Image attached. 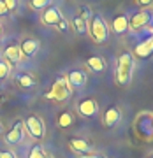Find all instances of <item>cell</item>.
Wrapping results in <instances>:
<instances>
[{
  "instance_id": "19",
  "label": "cell",
  "mask_w": 153,
  "mask_h": 158,
  "mask_svg": "<svg viewBox=\"0 0 153 158\" xmlns=\"http://www.w3.org/2000/svg\"><path fill=\"white\" fill-rule=\"evenodd\" d=\"M72 25H74V28H76V32L81 34V35L86 34V30H88V27H86V19H83L81 16H74Z\"/></svg>"
},
{
  "instance_id": "22",
  "label": "cell",
  "mask_w": 153,
  "mask_h": 158,
  "mask_svg": "<svg viewBox=\"0 0 153 158\" xmlns=\"http://www.w3.org/2000/svg\"><path fill=\"white\" fill-rule=\"evenodd\" d=\"M9 72H11L9 63H7V62H0V81H4V79L9 76Z\"/></svg>"
},
{
  "instance_id": "1",
  "label": "cell",
  "mask_w": 153,
  "mask_h": 158,
  "mask_svg": "<svg viewBox=\"0 0 153 158\" xmlns=\"http://www.w3.org/2000/svg\"><path fill=\"white\" fill-rule=\"evenodd\" d=\"M134 72V56L130 53H121L118 56V67H116V81L120 85L127 86L132 81Z\"/></svg>"
},
{
  "instance_id": "5",
  "label": "cell",
  "mask_w": 153,
  "mask_h": 158,
  "mask_svg": "<svg viewBox=\"0 0 153 158\" xmlns=\"http://www.w3.org/2000/svg\"><path fill=\"white\" fill-rule=\"evenodd\" d=\"M150 21H151V11H150V9H142V11L136 12V14L132 16V19L129 21V28H130L132 32H139V30H142L144 27H148Z\"/></svg>"
},
{
  "instance_id": "16",
  "label": "cell",
  "mask_w": 153,
  "mask_h": 158,
  "mask_svg": "<svg viewBox=\"0 0 153 158\" xmlns=\"http://www.w3.org/2000/svg\"><path fill=\"white\" fill-rule=\"evenodd\" d=\"M86 65H88L93 72H102V70L106 69V62H104V58H100V56H90L86 60Z\"/></svg>"
},
{
  "instance_id": "30",
  "label": "cell",
  "mask_w": 153,
  "mask_h": 158,
  "mask_svg": "<svg viewBox=\"0 0 153 158\" xmlns=\"http://www.w3.org/2000/svg\"><path fill=\"white\" fill-rule=\"evenodd\" d=\"M0 35H2V27H0Z\"/></svg>"
},
{
  "instance_id": "2",
  "label": "cell",
  "mask_w": 153,
  "mask_h": 158,
  "mask_svg": "<svg viewBox=\"0 0 153 158\" xmlns=\"http://www.w3.org/2000/svg\"><path fill=\"white\" fill-rule=\"evenodd\" d=\"M72 95V88L69 85V81L65 76L62 77H58L53 86H51V90L46 93V98H49V100H55V102H67Z\"/></svg>"
},
{
  "instance_id": "11",
  "label": "cell",
  "mask_w": 153,
  "mask_h": 158,
  "mask_svg": "<svg viewBox=\"0 0 153 158\" xmlns=\"http://www.w3.org/2000/svg\"><path fill=\"white\" fill-rule=\"evenodd\" d=\"M69 81V85L74 86V88H83V86L86 85V74L83 72V70H70L69 72V76H65Z\"/></svg>"
},
{
  "instance_id": "6",
  "label": "cell",
  "mask_w": 153,
  "mask_h": 158,
  "mask_svg": "<svg viewBox=\"0 0 153 158\" xmlns=\"http://www.w3.org/2000/svg\"><path fill=\"white\" fill-rule=\"evenodd\" d=\"M23 137H25V125H23V121H16L14 127L6 134V142L9 146H16L23 141Z\"/></svg>"
},
{
  "instance_id": "4",
  "label": "cell",
  "mask_w": 153,
  "mask_h": 158,
  "mask_svg": "<svg viewBox=\"0 0 153 158\" xmlns=\"http://www.w3.org/2000/svg\"><path fill=\"white\" fill-rule=\"evenodd\" d=\"M23 125L27 127V130H28L30 135L35 137V139H42V137L46 135V125H44V121H42L39 116H35V114H30L28 118L23 121Z\"/></svg>"
},
{
  "instance_id": "23",
  "label": "cell",
  "mask_w": 153,
  "mask_h": 158,
  "mask_svg": "<svg viewBox=\"0 0 153 158\" xmlns=\"http://www.w3.org/2000/svg\"><path fill=\"white\" fill-rule=\"evenodd\" d=\"M4 4H6V7L9 9V11H14L18 7V0H2Z\"/></svg>"
},
{
  "instance_id": "26",
  "label": "cell",
  "mask_w": 153,
  "mask_h": 158,
  "mask_svg": "<svg viewBox=\"0 0 153 158\" xmlns=\"http://www.w3.org/2000/svg\"><path fill=\"white\" fill-rule=\"evenodd\" d=\"M0 158H16L12 151H0Z\"/></svg>"
},
{
  "instance_id": "8",
  "label": "cell",
  "mask_w": 153,
  "mask_h": 158,
  "mask_svg": "<svg viewBox=\"0 0 153 158\" xmlns=\"http://www.w3.org/2000/svg\"><path fill=\"white\" fill-rule=\"evenodd\" d=\"M62 19V14L58 11L57 7H44V11H42V23L48 25V27H57L58 23Z\"/></svg>"
},
{
  "instance_id": "17",
  "label": "cell",
  "mask_w": 153,
  "mask_h": 158,
  "mask_svg": "<svg viewBox=\"0 0 153 158\" xmlns=\"http://www.w3.org/2000/svg\"><path fill=\"white\" fill-rule=\"evenodd\" d=\"M18 85L21 86V88H32V86L35 85V79L32 74H27V72H21V74H18Z\"/></svg>"
},
{
  "instance_id": "9",
  "label": "cell",
  "mask_w": 153,
  "mask_h": 158,
  "mask_svg": "<svg viewBox=\"0 0 153 158\" xmlns=\"http://www.w3.org/2000/svg\"><path fill=\"white\" fill-rule=\"evenodd\" d=\"M39 40L37 39H25L19 46V49H21V56H27V58H32L35 56V53L39 51Z\"/></svg>"
},
{
  "instance_id": "27",
  "label": "cell",
  "mask_w": 153,
  "mask_h": 158,
  "mask_svg": "<svg viewBox=\"0 0 153 158\" xmlns=\"http://www.w3.org/2000/svg\"><path fill=\"white\" fill-rule=\"evenodd\" d=\"M151 2L153 0H137V4H139L141 7H144V9H148V7L151 6Z\"/></svg>"
},
{
  "instance_id": "10",
  "label": "cell",
  "mask_w": 153,
  "mask_h": 158,
  "mask_svg": "<svg viewBox=\"0 0 153 158\" xmlns=\"http://www.w3.org/2000/svg\"><path fill=\"white\" fill-rule=\"evenodd\" d=\"M121 119V111H120L116 106H111V107L104 113V125L106 127H116Z\"/></svg>"
},
{
  "instance_id": "31",
  "label": "cell",
  "mask_w": 153,
  "mask_h": 158,
  "mask_svg": "<svg viewBox=\"0 0 153 158\" xmlns=\"http://www.w3.org/2000/svg\"><path fill=\"white\" fill-rule=\"evenodd\" d=\"M0 102H2V97H0Z\"/></svg>"
},
{
  "instance_id": "29",
  "label": "cell",
  "mask_w": 153,
  "mask_h": 158,
  "mask_svg": "<svg viewBox=\"0 0 153 158\" xmlns=\"http://www.w3.org/2000/svg\"><path fill=\"white\" fill-rule=\"evenodd\" d=\"M2 130H4V128H2V123H0V134H2Z\"/></svg>"
},
{
  "instance_id": "18",
  "label": "cell",
  "mask_w": 153,
  "mask_h": 158,
  "mask_svg": "<svg viewBox=\"0 0 153 158\" xmlns=\"http://www.w3.org/2000/svg\"><path fill=\"white\" fill-rule=\"evenodd\" d=\"M72 123H74L72 113H69V111H63V113L58 114V127H62V128H69V127H70Z\"/></svg>"
},
{
  "instance_id": "24",
  "label": "cell",
  "mask_w": 153,
  "mask_h": 158,
  "mask_svg": "<svg viewBox=\"0 0 153 158\" xmlns=\"http://www.w3.org/2000/svg\"><path fill=\"white\" fill-rule=\"evenodd\" d=\"M57 28L60 30V32H65V30L69 28L67 21H65V19H63V18H62V19H60V23H58V25H57Z\"/></svg>"
},
{
  "instance_id": "3",
  "label": "cell",
  "mask_w": 153,
  "mask_h": 158,
  "mask_svg": "<svg viewBox=\"0 0 153 158\" xmlns=\"http://www.w3.org/2000/svg\"><path fill=\"white\" fill-rule=\"evenodd\" d=\"M88 32H90L91 39L95 40L97 44H102V42H106L109 37V28L106 21H104V18L100 14H93L90 19V25H88Z\"/></svg>"
},
{
  "instance_id": "12",
  "label": "cell",
  "mask_w": 153,
  "mask_h": 158,
  "mask_svg": "<svg viewBox=\"0 0 153 158\" xmlns=\"http://www.w3.org/2000/svg\"><path fill=\"white\" fill-rule=\"evenodd\" d=\"M4 56L7 58V62L9 63H12V65H16V63H19L21 62V49H19V46L18 44H9L6 48V51H4Z\"/></svg>"
},
{
  "instance_id": "21",
  "label": "cell",
  "mask_w": 153,
  "mask_h": 158,
  "mask_svg": "<svg viewBox=\"0 0 153 158\" xmlns=\"http://www.w3.org/2000/svg\"><path fill=\"white\" fill-rule=\"evenodd\" d=\"M51 4V0H30V7L34 9V11H40V9H44Z\"/></svg>"
},
{
  "instance_id": "15",
  "label": "cell",
  "mask_w": 153,
  "mask_h": 158,
  "mask_svg": "<svg viewBox=\"0 0 153 158\" xmlns=\"http://www.w3.org/2000/svg\"><path fill=\"white\" fill-rule=\"evenodd\" d=\"M69 146L72 148L76 153H81V155H88L91 151L90 144L85 141V139H79V137H72V139H69Z\"/></svg>"
},
{
  "instance_id": "25",
  "label": "cell",
  "mask_w": 153,
  "mask_h": 158,
  "mask_svg": "<svg viewBox=\"0 0 153 158\" xmlns=\"http://www.w3.org/2000/svg\"><path fill=\"white\" fill-rule=\"evenodd\" d=\"M7 14H9V9H7V7H6V4H4V2L0 0V18L7 16Z\"/></svg>"
},
{
  "instance_id": "13",
  "label": "cell",
  "mask_w": 153,
  "mask_h": 158,
  "mask_svg": "<svg viewBox=\"0 0 153 158\" xmlns=\"http://www.w3.org/2000/svg\"><path fill=\"white\" fill-rule=\"evenodd\" d=\"M151 51H153V37H148L146 40H142L136 46L134 53H136L137 58H148L151 55Z\"/></svg>"
},
{
  "instance_id": "20",
  "label": "cell",
  "mask_w": 153,
  "mask_h": 158,
  "mask_svg": "<svg viewBox=\"0 0 153 158\" xmlns=\"http://www.w3.org/2000/svg\"><path fill=\"white\" fill-rule=\"evenodd\" d=\"M28 158H46V151H44V148L42 146H34L32 149H30V155Z\"/></svg>"
},
{
  "instance_id": "7",
  "label": "cell",
  "mask_w": 153,
  "mask_h": 158,
  "mask_svg": "<svg viewBox=\"0 0 153 158\" xmlns=\"http://www.w3.org/2000/svg\"><path fill=\"white\" fill-rule=\"evenodd\" d=\"M78 113L83 118H93V116L99 114V104L93 98H85L78 104Z\"/></svg>"
},
{
  "instance_id": "14",
  "label": "cell",
  "mask_w": 153,
  "mask_h": 158,
  "mask_svg": "<svg viewBox=\"0 0 153 158\" xmlns=\"http://www.w3.org/2000/svg\"><path fill=\"white\" fill-rule=\"evenodd\" d=\"M111 28L116 35H121L125 34L127 30H129V18L125 16V14H118V16H114L113 23H111Z\"/></svg>"
},
{
  "instance_id": "28",
  "label": "cell",
  "mask_w": 153,
  "mask_h": 158,
  "mask_svg": "<svg viewBox=\"0 0 153 158\" xmlns=\"http://www.w3.org/2000/svg\"><path fill=\"white\" fill-rule=\"evenodd\" d=\"M81 158H106V156H102V155H81Z\"/></svg>"
}]
</instances>
